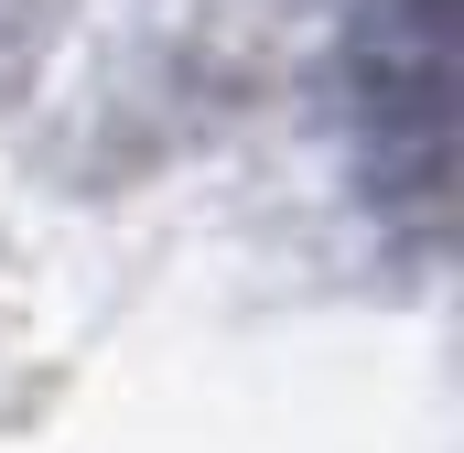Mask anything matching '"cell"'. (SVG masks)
<instances>
[{
	"label": "cell",
	"mask_w": 464,
	"mask_h": 453,
	"mask_svg": "<svg viewBox=\"0 0 464 453\" xmlns=\"http://www.w3.org/2000/svg\"><path fill=\"white\" fill-rule=\"evenodd\" d=\"M367 130L389 151H411V173L432 184V130H443V0H378L367 33Z\"/></svg>",
	"instance_id": "obj_1"
}]
</instances>
